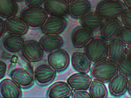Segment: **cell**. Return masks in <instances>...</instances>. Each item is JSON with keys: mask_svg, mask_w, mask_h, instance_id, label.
Returning a JSON list of instances; mask_svg holds the SVG:
<instances>
[{"mask_svg": "<svg viewBox=\"0 0 131 98\" xmlns=\"http://www.w3.org/2000/svg\"><path fill=\"white\" fill-rule=\"evenodd\" d=\"M118 72L117 63L107 58L94 63L90 74L93 79L107 83Z\"/></svg>", "mask_w": 131, "mask_h": 98, "instance_id": "cell-1", "label": "cell"}, {"mask_svg": "<svg viewBox=\"0 0 131 98\" xmlns=\"http://www.w3.org/2000/svg\"><path fill=\"white\" fill-rule=\"evenodd\" d=\"M48 15L44 7L41 6H27L20 14V17L29 28L34 30L40 29Z\"/></svg>", "mask_w": 131, "mask_h": 98, "instance_id": "cell-2", "label": "cell"}, {"mask_svg": "<svg viewBox=\"0 0 131 98\" xmlns=\"http://www.w3.org/2000/svg\"><path fill=\"white\" fill-rule=\"evenodd\" d=\"M125 8L122 1L102 0L96 5L95 12L102 20L119 19Z\"/></svg>", "mask_w": 131, "mask_h": 98, "instance_id": "cell-3", "label": "cell"}, {"mask_svg": "<svg viewBox=\"0 0 131 98\" xmlns=\"http://www.w3.org/2000/svg\"><path fill=\"white\" fill-rule=\"evenodd\" d=\"M108 41L101 36H94L84 48L92 63H95L107 58Z\"/></svg>", "mask_w": 131, "mask_h": 98, "instance_id": "cell-4", "label": "cell"}, {"mask_svg": "<svg viewBox=\"0 0 131 98\" xmlns=\"http://www.w3.org/2000/svg\"><path fill=\"white\" fill-rule=\"evenodd\" d=\"M9 76L21 89H28L34 84V74L27 68L16 65L12 69Z\"/></svg>", "mask_w": 131, "mask_h": 98, "instance_id": "cell-5", "label": "cell"}, {"mask_svg": "<svg viewBox=\"0 0 131 98\" xmlns=\"http://www.w3.org/2000/svg\"><path fill=\"white\" fill-rule=\"evenodd\" d=\"M21 51L23 58L28 62H38L44 56L43 49L39 42L34 40L24 41Z\"/></svg>", "mask_w": 131, "mask_h": 98, "instance_id": "cell-6", "label": "cell"}, {"mask_svg": "<svg viewBox=\"0 0 131 98\" xmlns=\"http://www.w3.org/2000/svg\"><path fill=\"white\" fill-rule=\"evenodd\" d=\"M47 61L48 64L57 72H62L69 66L70 56L65 49L60 48L50 52Z\"/></svg>", "mask_w": 131, "mask_h": 98, "instance_id": "cell-7", "label": "cell"}, {"mask_svg": "<svg viewBox=\"0 0 131 98\" xmlns=\"http://www.w3.org/2000/svg\"><path fill=\"white\" fill-rule=\"evenodd\" d=\"M57 72L48 64H41L35 69V81L41 86H45L51 84L55 79Z\"/></svg>", "mask_w": 131, "mask_h": 98, "instance_id": "cell-8", "label": "cell"}, {"mask_svg": "<svg viewBox=\"0 0 131 98\" xmlns=\"http://www.w3.org/2000/svg\"><path fill=\"white\" fill-rule=\"evenodd\" d=\"M123 26L120 18L103 20L99 29L100 36L108 42L117 38Z\"/></svg>", "mask_w": 131, "mask_h": 98, "instance_id": "cell-9", "label": "cell"}, {"mask_svg": "<svg viewBox=\"0 0 131 98\" xmlns=\"http://www.w3.org/2000/svg\"><path fill=\"white\" fill-rule=\"evenodd\" d=\"M67 25L65 17L50 15L40 29L44 34L60 35L65 30Z\"/></svg>", "mask_w": 131, "mask_h": 98, "instance_id": "cell-10", "label": "cell"}, {"mask_svg": "<svg viewBox=\"0 0 131 98\" xmlns=\"http://www.w3.org/2000/svg\"><path fill=\"white\" fill-rule=\"evenodd\" d=\"M69 6L66 0H45L43 3L48 15L65 18L69 15Z\"/></svg>", "mask_w": 131, "mask_h": 98, "instance_id": "cell-11", "label": "cell"}, {"mask_svg": "<svg viewBox=\"0 0 131 98\" xmlns=\"http://www.w3.org/2000/svg\"><path fill=\"white\" fill-rule=\"evenodd\" d=\"M94 36V33L91 31L81 25L78 26L72 32V43L77 49L84 48Z\"/></svg>", "mask_w": 131, "mask_h": 98, "instance_id": "cell-12", "label": "cell"}, {"mask_svg": "<svg viewBox=\"0 0 131 98\" xmlns=\"http://www.w3.org/2000/svg\"><path fill=\"white\" fill-rule=\"evenodd\" d=\"M128 78L119 72L108 82V90L113 97H121L127 91Z\"/></svg>", "mask_w": 131, "mask_h": 98, "instance_id": "cell-13", "label": "cell"}, {"mask_svg": "<svg viewBox=\"0 0 131 98\" xmlns=\"http://www.w3.org/2000/svg\"><path fill=\"white\" fill-rule=\"evenodd\" d=\"M71 61L72 68L78 72L88 74L90 72L92 62L84 52H74L71 56Z\"/></svg>", "mask_w": 131, "mask_h": 98, "instance_id": "cell-14", "label": "cell"}, {"mask_svg": "<svg viewBox=\"0 0 131 98\" xmlns=\"http://www.w3.org/2000/svg\"><path fill=\"white\" fill-rule=\"evenodd\" d=\"M4 21L6 32L8 34L22 36L27 34L29 28L20 16L14 15Z\"/></svg>", "mask_w": 131, "mask_h": 98, "instance_id": "cell-15", "label": "cell"}, {"mask_svg": "<svg viewBox=\"0 0 131 98\" xmlns=\"http://www.w3.org/2000/svg\"><path fill=\"white\" fill-rule=\"evenodd\" d=\"M91 10V4L89 0H75L70 3L69 15L72 19L79 20Z\"/></svg>", "mask_w": 131, "mask_h": 98, "instance_id": "cell-16", "label": "cell"}, {"mask_svg": "<svg viewBox=\"0 0 131 98\" xmlns=\"http://www.w3.org/2000/svg\"><path fill=\"white\" fill-rule=\"evenodd\" d=\"M21 89L11 79H5L0 82V97H21L22 95Z\"/></svg>", "mask_w": 131, "mask_h": 98, "instance_id": "cell-17", "label": "cell"}, {"mask_svg": "<svg viewBox=\"0 0 131 98\" xmlns=\"http://www.w3.org/2000/svg\"><path fill=\"white\" fill-rule=\"evenodd\" d=\"M39 43L45 52L50 53L61 48L64 41L60 35L45 34L41 38Z\"/></svg>", "mask_w": 131, "mask_h": 98, "instance_id": "cell-18", "label": "cell"}, {"mask_svg": "<svg viewBox=\"0 0 131 98\" xmlns=\"http://www.w3.org/2000/svg\"><path fill=\"white\" fill-rule=\"evenodd\" d=\"M127 45L116 38L108 42L107 58L117 63L126 56Z\"/></svg>", "mask_w": 131, "mask_h": 98, "instance_id": "cell-19", "label": "cell"}, {"mask_svg": "<svg viewBox=\"0 0 131 98\" xmlns=\"http://www.w3.org/2000/svg\"><path fill=\"white\" fill-rule=\"evenodd\" d=\"M72 90L67 82L58 81L51 85L47 91V97L69 98L71 97Z\"/></svg>", "mask_w": 131, "mask_h": 98, "instance_id": "cell-20", "label": "cell"}, {"mask_svg": "<svg viewBox=\"0 0 131 98\" xmlns=\"http://www.w3.org/2000/svg\"><path fill=\"white\" fill-rule=\"evenodd\" d=\"M92 80V78L88 74L78 72L71 75L67 82L73 90H88Z\"/></svg>", "mask_w": 131, "mask_h": 98, "instance_id": "cell-21", "label": "cell"}, {"mask_svg": "<svg viewBox=\"0 0 131 98\" xmlns=\"http://www.w3.org/2000/svg\"><path fill=\"white\" fill-rule=\"evenodd\" d=\"M24 41L22 36L8 34L3 38L2 43L8 51L17 53L21 50Z\"/></svg>", "mask_w": 131, "mask_h": 98, "instance_id": "cell-22", "label": "cell"}, {"mask_svg": "<svg viewBox=\"0 0 131 98\" xmlns=\"http://www.w3.org/2000/svg\"><path fill=\"white\" fill-rule=\"evenodd\" d=\"M102 21L95 12L91 11L79 20V23L80 25L95 33L99 31Z\"/></svg>", "mask_w": 131, "mask_h": 98, "instance_id": "cell-23", "label": "cell"}, {"mask_svg": "<svg viewBox=\"0 0 131 98\" xmlns=\"http://www.w3.org/2000/svg\"><path fill=\"white\" fill-rule=\"evenodd\" d=\"M18 10L17 3L14 0H0V17L5 19L16 15Z\"/></svg>", "mask_w": 131, "mask_h": 98, "instance_id": "cell-24", "label": "cell"}, {"mask_svg": "<svg viewBox=\"0 0 131 98\" xmlns=\"http://www.w3.org/2000/svg\"><path fill=\"white\" fill-rule=\"evenodd\" d=\"M88 90L91 98H107L108 96V91L105 83L98 80H92Z\"/></svg>", "mask_w": 131, "mask_h": 98, "instance_id": "cell-25", "label": "cell"}, {"mask_svg": "<svg viewBox=\"0 0 131 98\" xmlns=\"http://www.w3.org/2000/svg\"><path fill=\"white\" fill-rule=\"evenodd\" d=\"M118 72L129 78L131 77V59L126 57L117 63Z\"/></svg>", "mask_w": 131, "mask_h": 98, "instance_id": "cell-26", "label": "cell"}, {"mask_svg": "<svg viewBox=\"0 0 131 98\" xmlns=\"http://www.w3.org/2000/svg\"><path fill=\"white\" fill-rule=\"evenodd\" d=\"M117 38L126 45L131 44V28L123 26Z\"/></svg>", "mask_w": 131, "mask_h": 98, "instance_id": "cell-27", "label": "cell"}, {"mask_svg": "<svg viewBox=\"0 0 131 98\" xmlns=\"http://www.w3.org/2000/svg\"><path fill=\"white\" fill-rule=\"evenodd\" d=\"M120 19L123 26L131 28V8H125Z\"/></svg>", "mask_w": 131, "mask_h": 98, "instance_id": "cell-28", "label": "cell"}, {"mask_svg": "<svg viewBox=\"0 0 131 98\" xmlns=\"http://www.w3.org/2000/svg\"><path fill=\"white\" fill-rule=\"evenodd\" d=\"M72 98H91L89 92L87 90H74L72 91Z\"/></svg>", "mask_w": 131, "mask_h": 98, "instance_id": "cell-29", "label": "cell"}, {"mask_svg": "<svg viewBox=\"0 0 131 98\" xmlns=\"http://www.w3.org/2000/svg\"><path fill=\"white\" fill-rule=\"evenodd\" d=\"M45 0H25V4L28 6H41L43 4Z\"/></svg>", "mask_w": 131, "mask_h": 98, "instance_id": "cell-30", "label": "cell"}, {"mask_svg": "<svg viewBox=\"0 0 131 98\" xmlns=\"http://www.w3.org/2000/svg\"><path fill=\"white\" fill-rule=\"evenodd\" d=\"M7 64L2 61H0V80L2 79L6 74L7 71Z\"/></svg>", "mask_w": 131, "mask_h": 98, "instance_id": "cell-31", "label": "cell"}, {"mask_svg": "<svg viewBox=\"0 0 131 98\" xmlns=\"http://www.w3.org/2000/svg\"><path fill=\"white\" fill-rule=\"evenodd\" d=\"M6 32L4 20L0 17V39L4 36Z\"/></svg>", "mask_w": 131, "mask_h": 98, "instance_id": "cell-32", "label": "cell"}, {"mask_svg": "<svg viewBox=\"0 0 131 98\" xmlns=\"http://www.w3.org/2000/svg\"><path fill=\"white\" fill-rule=\"evenodd\" d=\"M126 8H131V0H122Z\"/></svg>", "mask_w": 131, "mask_h": 98, "instance_id": "cell-33", "label": "cell"}, {"mask_svg": "<svg viewBox=\"0 0 131 98\" xmlns=\"http://www.w3.org/2000/svg\"><path fill=\"white\" fill-rule=\"evenodd\" d=\"M126 56L131 59V44L127 46Z\"/></svg>", "mask_w": 131, "mask_h": 98, "instance_id": "cell-34", "label": "cell"}, {"mask_svg": "<svg viewBox=\"0 0 131 98\" xmlns=\"http://www.w3.org/2000/svg\"><path fill=\"white\" fill-rule=\"evenodd\" d=\"M127 91L128 94L131 96V77L128 78V84Z\"/></svg>", "mask_w": 131, "mask_h": 98, "instance_id": "cell-35", "label": "cell"}, {"mask_svg": "<svg viewBox=\"0 0 131 98\" xmlns=\"http://www.w3.org/2000/svg\"><path fill=\"white\" fill-rule=\"evenodd\" d=\"M14 1L17 3V2H22L24 1H25V0H14Z\"/></svg>", "mask_w": 131, "mask_h": 98, "instance_id": "cell-36", "label": "cell"}, {"mask_svg": "<svg viewBox=\"0 0 131 98\" xmlns=\"http://www.w3.org/2000/svg\"><path fill=\"white\" fill-rule=\"evenodd\" d=\"M66 1H67L70 4V3H72L75 0H66Z\"/></svg>", "mask_w": 131, "mask_h": 98, "instance_id": "cell-37", "label": "cell"}, {"mask_svg": "<svg viewBox=\"0 0 131 98\" xmlns=\"http://www.w3.org/2000/svg\"><path fill=\"white\" fill-rule=\"evenodd\" d=\"M119 1H122V0H119Z\"/></svg>", "mask_w": 131, "mask_h": 98, "instance_id": "cell-38", "label": "cell"}]
</instances>
